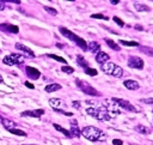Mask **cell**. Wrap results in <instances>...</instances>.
<instances>
[{"label":"cell","mask_w":153,"mask_h":145,"mask_svg":"<svg viewBox=\"0 0 153 145\" xmlns=\"http://www.w3.org/2000/svg\"><path fill=\"white\" fill-rule=\"evenodd\" d=\"M81 135L85 137L90 141H104L106 139V135L103 131L94 126H86L81 129Z\"/></svg>","instance_id":"obj_1"},{"label":"cell","mask_w":153,"mask_h":145,"mask_svg":"<svg viewBox=\"0 0 153 145\" xmlns=\"http://www.w3.org/2000/svg\"><path fill=\"white\" fill-rule=\"evenodd\" d=\"M86 114L97 119L98 121H109L111 119V115L108 113V110L104 105L88 107V108H86Z\"/></svg>","instance_id":"obj_2"},{"label":"cell","mask_w":153,"mask_h":145,"mask_svg":"<svg viewBox=\"0 0 153 145\" xmlns=\"http://www.w3.org/2000/svg\"><path fill=\"white\" fill-rule=\"evenodd\" d=\"M59 30H60V32H61V35H63L65 37H67L68 40H71V41H73L78 47H80L82 50H87V43H86V41L84 40V38H81V37H79V36H76L75 34H73L71 30H68L67 28H65V26H60L59 28Z\"/></svg>","instance_id":"obj_3"},{"label":"cell","mask_w":153,"mask_h":145,"mask_svg":"<svg viewBox=\"0 0 153 145\" xmlns=\"http://www.w3.org/2000/svg\"><path fill=\"white\" fill-rule=\"evenodd\" d=\"M75 84H76V86H78L84 93H86V95H88V96H99V95H100L92 85H90L88 83H86V81H84V80L75 79Z\"/></svg>","instance_id":"obj_4"},{"label":"cell","mask_w":153,"mask_h":145,"mask_svg":"<svg viewBox=\"0 0 153 145\" xmlns=\"http://www.w3.org/2000/svg\"><path fill=\"white\" fill-rule=\"evenodd\" d=\"M2 62L5 65H8V66L20 65V64L24 62V56L22 54H18V53H12V54L5 55L4 59H2Z\"/></svg>","instance_id":"obj_5"},{"label":"cell","mask_w":153,"mask_h":145,"mask_svg":"<svg viewBox=\"0 0 153 145\" xmlns=\"http://www.w3.org/2000/svg\"><path fill=\"white\" fill-rule=\"evenodd\" d=\"M115 102L117 103V105L121 108L122 111H140V109H137L135 105H133L130 102L126 101V99H122V98H117V97H114Z\"/></svg>","instance_id":"obj_6"},{"label":"cell","mask_w":153,"mask_h":145,"mask_svg":"<svg viewBox=\"0 0 153 145\" xmlns=\"http://www.w3.org/2000/svg\"><path fill=\"white\" fill-rule=\"evenodd\" d=\"M128 66L130 68H135V70H142L143 68V60L140 56H129L128 58Z\"/></svg>","instance_id":"obj_7"},{"label":"cell","mask_w":153,"mask_h":145,"mask_svg":"<svg viewBox=\"0 0 153 145\" xmlns=\"http://www.w3.org/2000/svg\"><path fill=\"white\" fill-rule=\"evenodd\" d=\"M16 49L17 50H19L20 53H22V55L24 56H27V58H35V53L29 48V47H26V46H24L23 43H20V42H18V43H16Z\"/></svg>","instance_id":"obj_8"},{"label":"cell","mask_w":153,"mask_h":145,"mask_svg":"<svg viewBox=\"0 0 153 145\" xmlns=\"http://www.w3.org/2000/svg\"><path fill=\"white\" fill-rule=\"evenodd\" d=\"M25 72H26V75L30 79H38L41 77V72L37 68L31 67V66H26L25 67Z\"/></svg>","instance_id":"obj_9"},{"label":"cell","mask_w":153,"mask_h":145,"mask_svg":"<svg viewBox=\"0 0 153 145\" xmlns=\"http://www.w3.org/2000/svg\"><path fill=\"white\" fill-rule=\"evenodd\" d=\"M43 114H44V110H43V109H33V110H25V111H23L20 115H22V116H30V117H36V119H38V117H41Z\"/></svg>","instance_id":"obj_10"},{"label":"cell","mask_w":153,"mask_h":145,"mask_svg":"<svg viewBox=\"0 0 153 145\" xmlns=\"http://www.w3.org/2000/svg\"><path fill=\"white\" fill-rule=\"evenodd\" d=\"M0 29L2 31H7V32H12V34L19 32V28L17 25H12V24H0Z\"/></svg>","instance_id":"obj_11"},{"label":"cell","mask_w":153,"mask_h":145,"mask_svg":"<svg viewBox=\"0 0 153 145\" xmlns=\"http://www.w3.org/2000/svg\"><path fill=\"white\" fill-rule=\"evenodd\" d=\"M110 59V56L106 54V53H104V52H99V53H97L96 54V61L98 62V64H100V65H103V64H105V62H108V60Z\"/></svg>","instance_id":"obj_12"},{"label":"cell","mask_w":153,"mask_h":145,"mask_svg":"<svg viewBox=\"0 0 153 145\" xmlns=\"http://www.w3.org/2000/svg\"><path fill=\"white\" fill-rule=\"evenodd\" d=\"M123 85L128 89V90H137L140 87L139 83L136 80H133V79H127L123 81Z\"/></svg>","instance_id":"obj_13"},{"label":"cell","mask_w":153,"mask_h":145,"mask_svg":"<svg viewBox=\"0 0 153 145\" xmlns=\"http://www.w3.org/2000/svg\"><path fill=\"white\" fill-rule=\"evenodd\" d=\"M115 64H112V62H105V64H103V65H100V68H102V71L104 72V73H106V74H112V71H114V68H115Z\"/></svg>","instance_id":"obj_14"},{"label":"cell","mask_w":153,"mask_h":145,"mask_svg":"<svg viewBox=\"0 0 153 145\" xmlns=\"http://www.w3.org/2000/svg\"><path fill=\"white\" fill-rule=\"evenodd\" d=\"M1 123H2V126H4L7 131H8V129H12V128H17V123H16L14 121L10 120V119H6V117L1 119Z\"/></svg>","instance_id":"obj_15"},{"label":"cell","mask_w":153,"mask_h":145,"mask_svg":"<svg viewBox=\"0 0 153 145\" xmlns=\"http://www.w3.org/2000/svg\"><path fill=\"white\" fill-rule=\"evenodd\" d=\"M87 49L91 52V53H93V54H97V53H99L100 50V46H99V43H97V42H94V41H91V42H88L87 43Z\"/></svg>","instance_id":"obj_16"},{"label":"cell","mask_w":153,"mask_h":145,"mask_svg":"<svg viewBox=\"0 0 153 145\" xmlns=\"http://www.w3.org/2000/svg\"><path fill=\"white\" fill-rule=\"evenodd\" d=\"M69 133H71V137L72 138H79L80 134H81V131L79 129L78 125H72L71 126V129H69Z\"/></svg>","instance_id":"obj_17"},{"label":"cell","mask_w":153,"mask_h":145,"mask_svg":"<svg viewBox=\"0 0 153 145\" xmlns=\"http://www.w3.org/2000/svg\"><path fill=\"white\" fill-rule=\"evenodd\" d=\"M134 8L137 11V12H148L151 11V8L147 6V5H143V4H140V2H134Z\"/></svg>","instance_id":"obj_18"},{"label":"cell","mask_w":153,"mask_h":145,"mask_svg":"<svg viewBox=\"0 0 153 145\" xmlns=\"http://www.w3.org/2000/svg\"><path fill=\"white\" fill-rule=\"evenodd\" d=\"M60 89H61V85H60V84L53 83V84H49V85H47L44 90H45L47 92H55V91H57V90H60Z\"/></svg>","instance_id":"obj_19"},{"label":"cell","mask_w":153,"mask_h":145,"mask_svg":"<svg viewBox=\"0 0 153 145\" xmlns=\"http://www.w3.org/2000/svg\"><path fill=\"white\" fill-rule=\"evenodd\" d=\"M105 41V43L112 49V50H116V52H118V50H121V48H120V46L116 43V42H114L112 40H110V38H105L104 40Z\"/></svg>","instance_id":"obj_20"},{"label":"cell","mask_w":153,"mask_h":145,"mask_svg":"<svg viewBox=\"0 0 153 145\" xmlns=\"http://www.w3.org/2000/svg\"><path fill=\"white\" fill-rule=\"evenodd\" d=\"M53 126H54V128H55L56 131H59V132L63 133V134H65L67 138H72V137H71V133H69V131H68V129L63 128L62 126H60V125H57V123H53Z\"/></svg>","instance_id":"obj_21"},{"label":"cell","mask_w":153,"mask_h":145,"mask_svg":"<svg viewBox=\"0 0 153 145\" xmlns=\"http://www.w3.org/2000/svg\"><path fill=\"white\" fill-rule=\"evenodd\" d=\"M76 62H78V65L79 66H81L82 68H87L88 67V62L84 59V56H81V55H76Z\"/></svg>","instance_id":"obj_22"},{"label":"cell","mask_w":153,"mask_h":145,"mask_svg":"<svg viewBox=\"0 0 153 145\" xmlns=\"http://www.w3.org/2000/svg\"><path fill=\"white\" fill-rule=\"evenodd\" d=\"M111 75H114L115 78H121L122 75H123V70H122V67H120V66H115V68H114V71H112V74Z\"/></svg>","instance_id":"obj_23"},{"label":"cell","mask_w":153,"mask_h":145,"mask_svg":"<svg viewBox=\"0 0 153 145\" xmlns=\"http://www.w3.org/2000/svg\"><path fill=\"white\" fill-rule=\"evenodd\" d=\"M120 44L128 46V47H137L139 46V43L135 41H124V40H120Z\"/></svg>","instance_id":"obj_24"},{"label":"cell","mask_w":153,"mask_h":145,"mask_svg":"<svg viewBox=\"0 0 153 145\" xmlns=\"http://www.w3.org/2000/svg\"><path fill=\"white\" fill-rule=\"evenodd\" d=\"M8 132H11L12 134H16V135H20V137H26V132L19 129V128H12V129H8Z\"/></svg>","instance_id":"obj_25"},{"label":"cell","mask_w":153,"mask_h":145,"mask_svg":"<svg viewBox=\"0 0 153 145\" xmlns=\"http://www.w3.org/2000/svg\"><path fill=\"white\" fill-rule=\"evenodd\" d=\"M140 50L145 54H147L148 56H153V48L151 47H146V46H141L140 47Z\"/></svg>","instance_id":"obj_26"},{"label":"cell","mask_w":153,"mask_h":145,"mask_svg":"<svg viewBox=\"0 0 153 145\" xmlns=\"http://www.w3.org/2000/svg\"><path fill=\"white\" fill-rule=\"evenodd\" d=\"M49 104L53 107V109H56L61 104V99L60 98H50L49 99Z\"/></svg>","instance_id":"obj_27"},{"label":"cell","mask_w":153,"mask_h":145,"mask_svg":"<svg viewBox=\"0 0 153 145\" xmlns=\"http://www.w3.org/2000/svg\"><path fill=\"white\" fill-rule=\"evenodd\" d=\"M135 131L139 132V133H141V134H147V133L149 132V131L147 129V127H146V126H142V125L135 126Z\"/></svg>","instance_id":"obj_28"},{"label":"cell","mask_w":153,"mask_h":145,"mask_svg":"<svg viewBox=\"0 0 153 145\" xmlns=\"http://www.w3.org/2000/svg\"><path fill=\"white\" fill-rule=\"evenodd\" d=\"M48 56L50 59H54V60H56L59 62H62V64H66L67 62V60H65L62 56H59V55H55V54H48Z\"/></svg>","instance_id":"obj_29"},{"label":"cell","mask_w":153,"mask_h":145,"mask_svg":"<svg viewBox=\"0 0 153 145\" xmlns=\"http://www.w3.org/2000/svg\"><path fill=\"white\" fill-rule=\"evenodd\" d=\"M61 71H62L63 73H67V74H72V73L74 72V68H73V67H71V66H67V65H65V66H62V67H61Z\"/></svg>","instance_id":"obj_30"},{"label":"cell","mask_w":153,"mask_h":145,"mask_svg":"<svg viewBox=\"0 0 153 145\" xmlns=\"http://www.w3.org/2000/svg\"><path fill=\"white\" fill-rule=\"evenodd\" d=\"M91 18L104 19V20H108V19H109V17H106V16H104V14H102V13H93V14H91Z\"/></svg>","instance_id":"obj_31"},{"label":"cell","mask_w":153,"mask_h":145,"mask_svg":"<svg viewBox=\"0 0 153 145\" xmlns=\"http://www.w3.org/2000/svg\"><path fill=\"white\" fill-rule=\"evenodd\" d=\"M85 73L86 74H88V75H97V70H94V68H91V67H87V68H85Z\"/></svg>","instance_id":"obj_32"},{"label":"cell","mask_w":153,"mask_h":145,"mask_svg":"<svg viewBox=\"0 0 153 145\" xmlns=\"http://www.w3.org/2000/svg\"><path fill=\"white\" fill-rule=\"evenodd\" d=\"M44 10H45L48 13H50L51 16H56V14H57V11H56L55 8H53V7H49V6H44Z\"/></svg>","instance_id":"obj_33"},{"label":"cell","mask_w":153,"mask_h":145,"mask_svg":"<svg viewBox=\"0 0 153 145\" xmlns=\"http://www.w3.org/2000/svg\"><path fill=\"white\" fill-rule=\"evenodd\" d=\"M112 19H114V22H115V23H116L117 25H120L121 28H123V26H124V22H123V20L121 19V18H118V17L114 16V17H112Z\"/></svg>","instance_id":"obj_34"},{"label":"cell","mask_w":153,"mask_h":145,"mask_svg":"<svg viewBox=\"0 0 153 145\" xmlns=\"http://www.w3.org/2000/svg\"><path fill=\"white\" fill-rule=\"evenodd\" d=\"M141 102H143L146 104H153V98H142Z\"/></svg>","instance_id":"obj_35"},{"label":"cell","mask_w":153,"mask_h":145,"mask_svg":"<svg viewBox=\"0 0 153 145\" xmlns=\"http://www.w3.org/2000/svg\"><path fill=\"white\" fill-rule=\"evenodd\" d=\"M112 144L114 145H123V141L121 139H114L112 140Z\"/></svg>","instance_id":"obj_36"},{"label":"cell","mask_w":153,"mask_h":145,"mask_svg":"<svg viewBox=\"0 0 153 145\" xmlns=\"http://www.w3.org/2000/svg\"><path fill=\"white\" fill-rule=\"evenodd\" d=\"M24 84H25V86H26V87H29V89H31V90H32V89H35V85H33L32 83H30V81H25Z\"/></svg>","instance_id":"obj_37"},{"label":"cell","mask_w":153,"mask_h":145,"mask_svg":"<svg viewBox=\"0 0 153 145\" xmlns=\"http://www.w3.org/2000/svg\"><path fill=\"white\" fill-rule=\"evenodd\" d=\"M72 104H73V107H75L76 109H79V108H80V102H78V101H73V102H72Z\"/></svg>","instance_id":"obj_38"},{"label":"cell","mask_w":153,"mask_h":145,"mask_svg":"<svg viewBox=\"0 0 153 145\" xmlns=\"http://www.w3.org/2000/svg\"><path fill=\"white\" fill-rule=\"evenodd\" d=\"M4 8H5V1L0 0V11H2Z\"/></svg>","instance_id":"obj_39"},{"label":"cell","mask_w":153,"mask_h":145,"mask_svg":"<svg viewBox=\"0 0 153 145\" xmlns=\"http://www.w3.org/2000/svg\"><path fill=\"white\" fill-rule=\"evenodd\" d=\"M134 28H135V29H136V30H140V31H142V30H143V28H142V26H141V25H135V26H134Z\"/></svg>","instance_id":"obj_40"},{"label":"cell","mask_w":153,"mask_h":145,"mask_svg":"<svg viewBox=\"0 0 153 145\" xmlns=\"http://www.w3.org/2000/svg\"><path fill=\"white\" fill-rule=\"evenodd\" d=\"M110 2H111V4H112V5H117V4H118V2H120V1H118V0H111V1H110Z\"/></svg>","instance_id":"obj_41"},{"label":"cell","mask_w":153,"mask_h":145,"mask_svg":"<svg viewBox=\"0 0 153 145\" xmlns=\"http://www.w3.org/2000/svg\"><path fill=\"white\" fill-rule=\"evenodd\" d=\"M56 47H59V48H62V44H60V43H56Z\"/></svg>","instance_id":"obj_42"},{"label":"cell","mask_w":153,"mask_h":145,"mask_svg":"<svg viewBox=\"0 0 153 145\" xmlns=\"http://www.w3.org/2000/svg\"><path fill=\"white\" fill-rule=\"evenodd\" d=\"M2 81H4V79H2V77L0 75V83H2Z\"/></svg>","instance_id":"obj_43"},{"label":"cell","mask_w":153,"mask_h":145,"mask_svg":"<svg viewBox=\"0 0 153 145\" xmlns=\"http://www.w3.org/2000/svg\"><path fill=\"white\" fill-rule=\"evenodd\" d=\"M0 53H1V50H0Z\"/></svg>","instance_id":"obj_44"},{"label":"cell","mask_w":153,"mask_h":145,"mask_svg":"<svg viewBox=\"0 0 153 145\" xmlns=\"http://www.w3.org/2000/svg\"><path fill=\"white\" fill-rule=\"evenodd\" d=\"M152 113H153V110H152Z\"/></svg>","instance_id":"obj_45"}]
</instances>
